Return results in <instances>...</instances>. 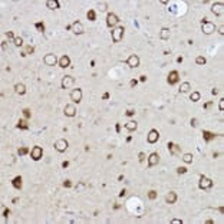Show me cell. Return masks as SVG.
I'll use <instances>...</instances> for the list:
<instances>
[{
	"mask_svg": "<svg viewBox=\"0 0 224 224\" xmlns=\"http://www.w3.org/2000/svg\"><path fill=\"white\" fill-rule=\"evenodd\" d=\"M124 32H125L124 26L115 27V29L112 30V40L115 42V43H119V42L122 40V38H124Z\"/></svg>",
	"mask_w": 224,
	"mask_h": 224,
	"instance_id": "1",
	"label": "cell"
},
{
	"mask_svg": "<svg viewBox=\"0 0 224 224\" xmlns=\"http://www.w3.org/2000/svg\"><path fill=\"white\" fill-rule=\"evenodd\" d=\"M30 157H32L33 161H39L42 157H43V149H42V147L36 145L32 148V151H30Z\"/></svg>",
	"mask_w": 224,
	"mask_h": 224,
	"instance_id": "2",
	"label": "cell"
},
{
	"mask_svg": "<svg viewBox=\"0 0 224 224\" xmlns=\"http://www.w3.org/2000/svg\"><path fill=\"white\" fill-rule=\"evenodd\" d=\"M213 181H211L210 178H207V177H204V175H201L200 177V181H198V187H200L201 190H208V188H211L213 187Z\"/></svg>",
	"mask_w": 224,
	"mask_h": 224,
	"instance_id": "3",
	"label": "cell"
},
{
	"mask_svg": "<svg viewBox=\"0 0 224 224\" xmlns=\"http://www.w3.org/2000/svg\"><path fill=\"white\" fill-rule=\"evenodd\" d=\"M211 12H213V14H216V16H221L224 13V3L223 2L214 3V4L211 6Z\"/></svg>",
	"mask_w": 224,
	"mask_h": 224,
	"instance_id": "4",
	"label": "cell"
},
{
	"mask_svg": "<svg viewBox=\"0 0 224 224\" xmlns=\"http://www.w3.org/2000/svg\"><path fill=\"white\" fill-rule=\"evenodd\" d=\"M67 147H69V144H67L66 139H58L56 142H55V149H56L58 152H65L67 149Z\"/></svg>",
	"mask_w": 224,
	"mask_h": 224,
	"instance_id": "5",
	"label": "cell"
},
{
	"mask_svg": "<svg viewBox=\"0 0 224 224\" xmlns=\"http://www.w3.org/2000/svg\"><path fill=\"white\" fill-rule=\"evenodd\" d=\"M201 30L202 33H205V35H211L213 32H216V24L211 23V22H204L201 26Z\"/></svg>",
	"mask_w": 224,
	"mask_h": 224,
	"instance_id": "6",
	"label": "cell"
},
{
	"mask_svg": "<svg viewBox=\"0 0 224 224\" xmlns=\"http://www.w3.org/2000/svg\"><path fill=\"white\" fill-rule=\"evenodd\" d=\"M43 62H45L48 66H55L58 62H59V60H58L56 55H53V53H48V55H45Z\"/></svg>",
	"mask_w": 224,
	"mask_h": 224,
	"instance_id": "7",
	"label": "cell"
},
{
	"mask_svg": "<svg viewBox=\"0 0 224 224\" xmlns=\"http://www.w3.org/2000/svg\"><path fill=\"white\" fill-rule=\"evenodd\" d=\"M158 139H159V132L157 129H151L148 132V135H147V141H148L149 144H155Z\"/></svg>",
	"mask_w": 224,
	"mask_h": 224,
	"instance_id": "8",
	"label": "cell"
},
{
	"mask_svg": "<svg viewBox=\"0 0 224 224\" xmlns=\"http://www.w3.org/2000/svg\"><path fill=\"white\" fill-rule=\"evenodd\" d=\"M168 84L170 85H175V84H178V81H180V73L177 72V70H171L170 73H168Z\"/></svg>",
	"mask_w": 224,
	"mask_h": 224,
	"instance_id": "9",
	"label": "cell"
},
{
	"mask_svg": "<svg viewBox=\"0 0 224 224\" xmlns=\"http://www.w3.org/2000/svg\"><path fill=\"white\" fill-rule=\"evenodd\" d=\"M73 84H75V79H73L72 76H69V75L63 76V78H62V82H60V85H62L63 89H67V88L73 86Z\"/></svg>",
	"mask_w": 224,
	"mask_h": 224,
	"instance_id": "10",
	"label": "cell"
},
{
	"mask_svg": "<svg viewBox=\"0 0 224 224\" xmlns=\"http://www.w3.org/2000/svg\"><path fill=\"white\" fill-rule=\"evenodd\" d=\"M70 30H72L75 35H82V33H84V24L76 20V22H73L70 24Z\"/></svg>",
	"mask_w": 224,
	"mask_h": 224,
	"instance_id": "11",
	"label": "cell"
},
{
	"mask_svg": "<svg viewBox=\"0 0 224 224\" xmlns=\"http://www.w3.org/2000/svg\"><path fill=\"white\" fill-rule=\"evenodd\" d=\"M118 22H119V19H118V16H116L115 13H108V16H106V24H108L109 27L116 26Z\"/></svg>",
	"mask_w": 224,
	"mask_h": 224,
	"instance_id": "12",
	"label": "cell"
},
{
	"mask_svg": "<svg viewBox=\"0 0 224 224\" xmlns=\"http://www.w3.org/2000/svg\"><path fill=\"white\" fill-rule=\"evenodd\" d=\"M70 99L73 101L75 103H79L81 102V99H82V89H73L72 92H70Z\"/></svg>",
	"mask_w": 224,
	"mask_h": 224,
	"instance_id": "13",
	"label": "cell"
},
{
	"mask_svg": "<svg viewBox=\"0 0 224 224\" xmlns=\"http://www.w3.org/2000/svg\"><path fill=\"white\" fill-rule=\"evenodd\" d=\"M127 65L129 67H138L139 66V58H138L137 55H131L127 59Z\"/></svg>",
	"mask_w": 224,
	"mask_h": 224,
	"instance_id": "14",
	"label": "cell"
},
{
	"mask_svg": "<svg viewBox=\"0 0 224 224\" xmlns=\"http://www.w3.org/2000/svg\"><path fill=\"white\" fill-rule=\"evenodd\" d=\"M63 112H65L66 116H69V118H72V116L76 115V108L73 103H67V105L65 106V109H63Z\"/></svg>",
	"mask_w": 224,
	"mask_h": 224,
	"instance_id": "15",
	"label": "cell"
},
{
	"mask_svg": "<svg viewBox=\"0 0 224 224\" xmlns=\"http://www.w3.org/2000/svg\"><path fill=\"white\" fill-rule=\"evenodd\" d=\"M158 162H159L158 152H152V154L148 157V165H149V167H154V165H157Z\"/></svg>",
	"mask_w": 224,
	"mask_h": 224,
	"instance_id": "16",
	"label": "cell"
},
{
	"mask_svg": "<svg viewBox=\"0 0 224 224\" xmlns=\"http://www.w3.org/2000/svg\"><path fill=\"white\" fill-rule=\"evenodd\" d=\"M165 201L168 202V204H175L177 201V194L174 191H170L167 195H165Z\"/></svg>",
	"mask_w": 224,
	"mask_h": 224,
	"instance_id": "17",
	"label": "cell"
},
{
	"mask_svg": "<svg viewBox=\"0 0 224 224\" xmlns=\"http://www.w3.org/2000/svg\"><path fill=\"white\" fill-rule=\"evenodd\" d=\"M46 7L50 9V10H55V9H59L60 4H59L58 0H48V2H46Z\"/></svg>",
	"mask_w": 224,
	"mask_h": 224,
	"instance_id": "18",
	"label": "cell"
},
{
	"mask_svg": "<svg viewBox=\"0 0 224 224\" xmlns=\"http://www.w3.org/2000/svg\"><path fill=\"white\" fill-rule=\"evenodd\" d=\"M137 128H138V122L137 121H129V122H127V124H125V129L129 131V132L137 131Z\"/></svg>",
	"mask_w": 224,
	"mask_h": 224,
	"instance_id": "19",
	"label": "cell"
},
{
	"mask_svg": "<svg viewBox=\"0 0 224 224\" xmlns=\"http://www.w3.org/2000/svg\"><path fill=\"white\" fill-rule=\"evenodd\" d=\"M171 36V32L168 27H164V29H161V32H159V38L162 39V40H168Z\"/></svg>",
	"mask_w": 224,
	"mask_h": 224,
	"instance_id": "20",
	"label": "cell"
},
{
	"mask_svg": "<svg viewBox=\"0 0 224 224\" xmlns=\"http://www.w3.org/2000/svg\"><path fill=\"white\" fill-rule=\"evenodd\" d=\"M69 65H70V59H69V56L63 55V56L59 59V66H60V67H67Z\"/></svg>",
	"mask_w": 224,
	"mask_h": 224,
	"instance_id": "21",
	"label": "cell"
},
{
	"mask_svg": "<svg viewBox=\"0 0 224 224\" xmlns=\"http://www.w3.org/2000/svg\"><path fill=\"white\" fill-rule=\"evenodd\" d=\"M14 92H16L17 95H24L26 93V86H24L23 84H16L14 85Z\"/></svg>",
	"mask_w": 224,
	"mask_h": 224,
	"instance_id": "22",
	"label": "cell"
},
{
	"mask_svg": "<svg viewBox=\"0 0 224 224\" xmlns=\"http://www.w3.org/2000/svg\"><path fill=\"white\" fill-rule=\"evenodd\" d=\"M12 185H13L16 190H20V188H22V177H20V175L14 177L13 181H12Z\"/></svg>",
	"mask_w": 224,
	"mask_h": 224,
	"instance_id": "23",
	"label": "cell"
},
{
	"mask_svg": "<svg viewBox=\"0 0 224 224\" xmlns=\"http://www.w3.org/2000/svg\"><path fill=\"white\" fill-rule=\"evenodd\" d=\"M216 137L217 135L216 134H213V132H210V131H202V138H204V141H211V139H216Z\"/></svg>",
	"mask_w": 224,
	"mask_h": 224,
	"instance_id": "24",
	"label": "cell"
},
{
	"mask_svg": "<svg viewBox=\"0 0 224 224\" xmlns=\"http://www.w3.org/2000/svg\"><path fill=\"white\" fill-rule=\"evenodd\" d=\"M168 149H170V152L173 155H175V154H178L180 152V147L178 145H175V144H173V142H168Z\"/></svg>",
	"mask_w": 224,
	"mask_h": 224,
	"instance_id": "25",
	"label": "cell"
},
{
	"mask_svg": "<svg viewBox=\"0 0 224 224\" xmlns=\"http://www.w3.org/2000/svg\"><path fill=\"white\" fill-rule=\"evenodd\" d=\"M190 88H191V85H190L188 82H184V84H181V86H180V92L181 93H185V92H188Z\"/></svg>",
	"mask_w": 224,
	"mask_h": 224,
	"instance_id": "26",
	"label": "cell"
},
{
	"mask_svg": "<svg viewBox=\"0 0 224 224\" xmlns=\"http://www.w3.org/2000/svg\"><path fill=\"white\" fill-rule=\"evenodd\" d=\"M35 52V48L33 46H26L24 48V52H22V56H27V55H32Z\"/></svg>",
	"mask_w": 224,
	"mask_h": 224,
	"instance_id": "27",
	"label": "cell"
},
{
	"mask_svg": "<svg viewBox=\"0 0 224 224\" xmlns=\"http://www.w3.org/2000/svg\"><path fill=\"white\" fill-rule=\"evenodd\" d=\"M16 127L19 128V129H27V128H29V125H27V122L24 121V119H20V121L17 122Z\"/></svg>",
	"mask_w": 224,
	"mask_h": 224,
	"instance_id": "28",
	"label": "cell"
},
{
	"mask_svg": "<svg viewBox=\"0 0 224 224\" xmlns=\"http://www.w3.org/2000/svg\"><path fill=\"white\" fill-rule=\"evenodd\" d=\"M183 161L185 162V164H190V162H192V154H184L183 155Z\"/></svg>",
	"mask_w": 224,
	"mask_h": 224,
	"instance_id": "29",
	"label": "cell"
},
{
	"mask_svg": "<svg viewBox=\"0 0 224 224\" xmlns=\"http://www.w3.org/2000/svg\"><path fill=\"white\" fill-rule=\"evenodd\" d=\"M200 92H192L191 95H190V99L192 101V102H197V101H200Z\"/></svg>",
	"mask_w": 224,
	"mask_h": 224,
	"instance_id": "30",
	"label": "cell"
},
{
	"mask_svg": "<svg viewBox=\"0 0 224 224\" xmlns=\"http://www.w3.org/2000/svg\"><path fill=\"white\" fill-rule=\"evenodd\" d=\"M86 16H88V19H89L91 22H95V20H96V13H95V10H89Z\"/></svg>",
	"mask_w": 224,
	"mask_h": 224,
	"instance_id": "31",
	"label": "cell"
},
{
	"mask_svg": "<svg viewBox=\"0 0 224 224\" xmlns=\"http://www.w3.org/2000/svg\"><path fill=\"white\" fill-rule=\"evenodd\" d=\"M98 9H99L101 12H105L106 9H108V3L106 2H99L98 3Z\"/></svg>",
	"mask_w": 224,
	"mask_h": 224,
	"instance_id": "32",
	"label": "cell"
},
{
	"mask_svg": "<svg viewBox=\"0 0 224 224\" xmlns=\"http://www.w3.org/2000/svg\"><path fill=\"white\" fill-rule=\"evenodd\" d=\"M195 63H197V65H205V63H207V59H205L204 56H197Z\"/></svg>",
	"mask_w": 224,
	"mask_h": 224,
	"instance_id": "33",
	"label": "cell"
},
{
	"mask_svg": "<svg viewBox=\"0 0 224 224\" xmlns=\"http://www.w3.org/2000/svg\"><path fill=\"white\" fill-rule=\"evenodd\" d=\"M75 188H76V191H78V192H82V191H85L86 185H85L84 183H78V184H76V187H75Z\"/></svg>",
	"mask_w": 224,
	"mask_h": 224,
	"instance_id": "34",
	"label": "cell"
},
{
	"mask_svg": "<svg viewBox=\"0 0 224 224\" xmlns=\"http://www.w3.org/2000/svg\"><path fill=\"white\" fill-rule=\"evenodd\" d=\"M14 46H17V48H20V46H23V39L22 38H14Z\"/></svg>",
	"mask_w": 224,
	"mask_h": 224,
	"instance_id": "35",
	"label": "cell"
},
{
	"mask_svg": "<svg viewBox=\"0 0 224 224\" xmlns=\"http://www.w3.org/2000/svg\"><path fill=\"white\" fill-rule=\"evenodd\" d=\"M35 27L39 30V32H45V24L42 23V22H38V23L35 24Z\"/></svg>",
	"mask_w": 224,
	"mask_h": 224,
	"instance_id": "36",
	"label": "cell"
},
{
	"mask_svg": "<svg viewBox=\"0 0 224 224\" xmlns=\"http://www.w3.org/2000/svg\"><path fill=\"white\" fill-rule=\"evenodd\" d=\"M27 152H29V149L24 148V147H23V148H19V149H17V154H19V155H26Z\"/></svg>",
	"mask_w": 224,
	"mask_h": 224,
	"instance_id": "37",
	"label": "cell"
},
{
	"mask_svg": "<svg viewBox=\"0 0 224 224\" xmlns=\"http://www.w3.org/2000/svg\"><path fill=\"white\" fill-rule=\"evenodd\" d=\"M148 198L149 200H155V198H157V192H155L154 190H151V191L148 192Z\"/></svg>",
	"mask_w": 224,
	"mask_h": 224,
	"instance_id": "38",
	"label": "cell"
},
{
	"mask_svg": "<svg viewBox=\"0 0 224 224\" xmlns=\"http://www.w3.org/2000/svg\"><path fill=\"white\" fill-rule=\"evenodd\" d=\"M23 115H24V118H30V116H32V112H30V109H29V108H24V109H23Z\"/></svg>",
	"mask_w": 224,
	"mask_h": 224,
	"instance_id": "39",
	"label": "cell"
},
{
	"mask_svg": "<svg viewBox=\"0 0 224 224\" xmlns=\"http://www.w3.org/2000/svg\"><path fill=\"white\" fill-rule=\"evenodd\" d=\"M187 171H188V170H187L185 167H178V168H177V173H178V174H185Z\"/></svg>",
	"mask_w": 224,
	"mask_h": 224,
	"instance_id": "40",
	"label": "cell"
},
{
	"mask_svg": "<svg viewBox=\"0 0 224 224\" xmlns=\"http://www.w3.org/2000/svg\"><path fill=\"white\" fill-rule=\"evenodd\" d=\"M63 187H65V188H70V187H72L70 180H65V181H63Z\"/></svg>",
	"mask_w": 224,
	"mask_h": 224,
	"instance_id": "41",
	"label": "cell"
},
{
	"mask_svg": "<svg viewBox=\"0 0 224 224\" xmlns=\"http://www.w3.org/2000/svg\"><path fill=\"white\" fill-rule=\"evenodd\" d=\"M6 36H7V39H13V40H14V35H13V32H10V30L6 32Z\"/></svg>",
	"mask_w": 224,
	"mask_h": 224,
	"instance_id": "42",
	"label": "cell"
},
{
	"mask_svg": "<svg viewBox=\"0 0 224 224\" xmlns=\"http://www.w3.org/2000/svg\"><path fill=\"white\" fill-rule=\"evenodd\" d=\"M137 85H138V81H137V79H132V81L129 82V86H131V88H135Z\"/></svg>",
	"mask_w": 224,
	"mask_h": 224,
	"instance_id": "43",
	"label": "cell"
},
{
	"mask_svg": "<svg viewBox=\"0 0 224 224\" xmlns=\"http://www.w3.org/2000/svg\"><path fill=\"white\" fill-rule=\"evenodd\" d=\"M218 108H220V111H224V99H220V102H218Z\"/></svg>",
	"mask_w": 224,
	"mask_h": 224,
	"instance_id": "44",
	"label": "cell"
},
{
	"mask_svg": "<svg viewBox=\"0 0 224 224\" xmlns=\"http://www.w3.org/2000/svg\"><path fill=\"white\" fill-rule=\"evenodd\" d=\"M138 158H139V161H141V162H144V161H145V154H144V152H139Z\"/></svg>",
	"mask_w": 224,
	"mask_h": 224,
	"instance_id": "45",
	"label": "cell"
},
{
	"mask_svg": "<svg viewBox=\"0 0 224 224\" xmlns=\"http://www.w3.org/2000/svg\"><path fill=\"white\" fill-rule=\"evenodd\" d=\"M211 106H213V102H207V103L204 105V109H210Z\"/></svg>",
	"mask_w": 224,
	"mask_h": 224,
	"instance_id": "46",
	"label": "cell"
},
{
	"mask_svg": "<svg viewBox=\"0 0 224 224\" xmlns=\"http://www.w3.org/2000/svg\"><path fill=\"white\" fill-rule=\"evenodd\" d=\"M9 213H10V211H9V208H4V210H3V217H7Z\"/></svg>",
	"mask_w": 224,
	"mask_h": 224,
	"instance_id": "47",
	"label": "cell"
},
{
	"mask_svg": "<svg viewBox=\"0 0 224 224\" xmlns=\"http://www.w3.org/2000/svg\"><path fill=\"white\" fill-rule=\"evenodd\" d=\"M134 111H132V109H129V111H127V112H125V115H127V116H132L134 115Z\"/></svg>",
	"mask_w": 224,
	"mask_h": 224,
	"instance_id": "48",
	"label": "cell"
},
{
	"mask_svg": "<svg viewBox=\"0 0 224 224\" xmlns=\"http://www.w3.org/2000/svg\"><path fill=\"white\" fill-rule=\"evenodd\" d=\"M171 223H173V224H181L183 221H181V220H178V218H174V220H171Z\"/></svg>",
	"mask_w": 224,
	"mask_h": 224,
	"instance_id": "49",
	"label": "cell"
},
{
	"mask_svg": "<svg viewBox=\"0 0 224 224\" xmlns=\"http://www.w3.org/2000/svg\"><path fill=\"white\" fill-rule=\"evenodd\" d=\"M191 127H197V119H195V118L191 119Z\"/></svg>",
	"mask_w": 224,
	"mask_h": 224,
	"instance_id": "50",
	"label": "cell"
},
{
	"mask_svg": "<svg viewBox=\"0 0 224 224\" xmlns=\"http://www.w3.org/2000/svg\"><path fill=\"white\" fill-rule=\"evenodd\" d=\"M218 33H220V35H224V26H223V24L218 27Z\"/></svg>",
	"mask_w": 224,
	"mask_h": 224,
	"instance_id": "51",
	"label": "cell"
},
{
	"mask_svg": "<svg viewBox=\"0 0 224 224\" xmlns=\"http://www.w3.org/2000/svg\"><path fill=\"white\" fill-rule=\"evenodd\" d=\"M62 167L63 168H67V167H69V162H67V161H63L62 162Z\"/></svg>",
	"mask_w": 224,
	"mask_h": 224,
	"instance_id": "52",
	"label": "cell"
},
{
	"mask_svg": "<svg viewBox=\"0 0 224 224\" xmlns=\"http://www.w3.org/2000/svg\"><path fill=\"white\" fill-rule=\"evenodd\" d=\"M139 81H141V82H145V81H147V76H145V75L139 76Z\"/></svg>",
	"mask_w": 224,
	"mask_h": 224,
	"instance_id": "53",
	"label": "cell"
},
{
	"mask_svg": "<svg viewBox=\"0 0 224 224\" xmlns=\"http://www.w3.org/2000/svg\"><path fill=\"white\" fill-rule=\"evenodd\" d=\"M125 194H127V191H125V190H122V191L119 192V197H125Z\"/></svg>",
	"mask_w": 224,
	"mask_h": 224,
	"instance_id": "54",
	"label": "cell"
},
{
	"mask_svg": "<svg viewBox=\"0 0 224 224\" xmlns=\"http://www.w3.org/2000/svg\"><path fill=\"white\" fill-rule=\"evenodd\" d=\"M211 93H213V95H217V93H218V89H217V88H214V89L211 91Z\"/></svg>",
	"mask_w": 224,
	"mask_h": 224,
	"instance_id": "55",
	"label": "cell"
},
{
	"mask_svg": "<svg viewBox=\"0 0 224 224\" xmlns=\"http://www.w3.org/2000/svg\"><path fill=\"white\" fill-rule=\"evenodd\" d=\"M119 131H121V125L116 124V132H119Z\"/></svg>",
	"mask_w": 224,
	"mask_h": 224,
	"instance_id": "56",
	"label": "cell"
},
{
	"mask_svg": "<svg viewBox=\"0 0 224 224\" xmlns=\"http://www.w3.org/2000/svg\"><path fill=\"white\" fill-rule=\"evenodd\" d=\"M119 207H121V205H119V204H118V202H116V204H115V205H113V208H115V210H118V208H119Z\"/></svg>",
	"mask_w": 224,
	"mask_h": 224,
	"instance_id": "57",
	"label": "cell"
},
{
	"mask_svg": "<svg viewBox=\"0 0 224 224\" xmlns=\"http://www.w3.org/2000/svg\"><path fill=\"white\" fill-rule=\"evenodd\" d=\"M109 98V93H103V99H108Z\"/></svg>",
	"mask_w": 224,
	"mask_h": 224,
	"instance_id": "58",
	"label": "cell"
},
{
	"mask_svg": "<svg viewBox=\"0 0 224 224\" xmlns=\"http://www.w3.org/2000/svg\"><path fill=\"white\" fill-rule=\"evenodd\" d=\"M177 62L181 63V62H183V58H181V56H180V58H177Z\"/></svg>",
	"mask_w": 224,
	"mask_h": 224,
	"instance_id": "59",
	"label": "cell"
}]
</instances>
